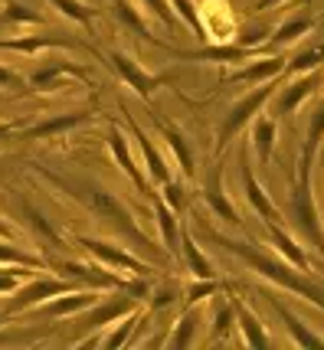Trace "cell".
Wrapping results in <instances>:
<instances>
[{
	"label": "cell",
	"mask_w": 324,
	"mask_h": 350,
	"mask_svg": "<svg viewBox=\"0 0 324 350\" xmlns=\"http://www.w3.org/2000/svg\"><path fill=\"white\" fill-rule=\"evenodd\" d=\"M76 243L92 256L98 265H105L111 272L118 275H151L154 269L148 265L144 259H138L131 249H122L118 243H111V239H95V236H76Z\"/></svg>",
	"instance_id": "obj_8"
},
{
	"label": "cell",
	"mask_w": 324,
	"mask_h": 350,
	"mask_svg": "<svg viewBox=\"0 0 324 350\" xmlns=\"http://www.w3.org/2000/svg\"><path fill=\"white\" fill-rule=\"evenodd\" d=\"M265 229H269V243L275 245V252L282 256L285 262H292L298 272H314V262H311L308 249H305V243L301 239H295L288 229L282 226V223H265Z\"/></svg>",
	"instance_id": "obj_19"
},
{
	"label": "cell",
	"mask_w": 324,
	"mask_h": 350,
	"mask_svg": "<svg viewBox=\"0 0 324 350\" xmlns=\"http://www.w3.org/2000/svg\"><path fill=\"white\" fill-rule=\"evenodd\" d=\"M269 33H272V27H256V23H243L239 30H236V36H232V43L239 46H259L269 43Z\"/></svg>",
	"instance_id": "obj_39"
},
{
	"label": "cell",
	"mask_w": 324,
	"mask_h": 350,
	"mask_svg": "<svg viewBox=\"0 0 324 350\" xmlns=\"http://www.w3.org/2000/svg\"><path fill=\"white\" fill-rule=\"evenodd\" d=\"M275 137H278V118H272L269 111H259V115L249 122V151L259 157V164H262V167L272 164Z\"/></svg>",
	"instance_id": "obj_20"
},
{
	"label": "cell",
	"mask_w": 324,
	"mask_h": 350,
	"mask_svg": "<svg viewBox=\"0 0 324 350\" xmlns=\"http://www.w3.org/2000/svg\"><path fill=\"white\" fill-rule=\"evenodd\" d=\"M53 3V10H59L66 20H72V23H79L82 30L89 33L95 23V16L102 14L98 7H92V3H85V0H49Z\"/></svg>",
	"instance_id": "obj_31"
},
{
	"label": "cell",
	"mask_w": 324,
	"mask_h": 350,
	"mask_svg": "<svg viewBox=\"0 0 324 350\" xmlns=\"http://www.w3.org/2000/svg\"><path fill=\"white\" fill-rule=\"evenodd\" d=\"M239 174H243V193H246V203L252 206V213H259V219H265V223H282L285 219L282 206L269 197V190L259 183L256 170H252V151H249V144H239Z\"/></svg>",
	"instance_id": "obj_9"
},
{
	"label": "cell",
	"mask_w": 324,
	"mask_h": 350,
	"mask_svg": "<svg viewBox=\"0 0 324 350\" xmlns=\"http://www.w3.org/2000/svg\"><path fill=\"white\" fill-rule=\"evenodd\" d=\"M105 144H108V154H111V161L118 164V170L122 174H128V180L135 183V190H138L141 197H154L157 190H154V183L148 180V174H144V167L138 164V157L131 154V148H128V137L115 128V124H108V131H105Z\"/></svg>",
	"instance_id": "obj_12"
},
{
	"label": "cell",
	"mask_w": 324,
	"mask_h": 350,
	"mask_svg": "<svg viewBox=\"0 0 324 350\" xmlns=\"http://www.w3.org/2000/svg\"><path fill=\"white\" fill-rule=\"evenodd\" d=\"M49 259L43 256H30L23 249H16L10 239H0V269H43Z\"/></svg>",
	"instance_id": "obj_32"
},
{
	"label": "cell",
	"mask_w": 324,
	"mask_h": 350,
	"mask_svg": "<svg viewBox=\"0 0 324 350\" xmlns=\"http://www.w3.org/2000/svg\"><path fill=\"white\" fill-rule=\"evenodd\" d=\"M177 298H180V285L177 282H154L151 285V295H148V308L161 314V311H167V308L177 305Z\"/></svg>",
	"instance_id": "obj_35"
},
{
	"label": "cell",
	"mask_w": 324,
	"mask_h": 350,
	"mask_svg": "<svg viewBox=\"0 0 324 350\" xmlns=\"http://www.w3.org/2000/svg\"><path fill=\"white\" fill-rule=\"evenodd\" d=\"M230 301H232V311H236V327H239V344H246V347H272V337L265 331L262 318L252 311V308L239 298V295H232L230 291Z\"/></svg>",
	"instance_id": "obj_17"
},
{
	"label": "cell",
	"mask_w": 324,
	"mask_h": 350,
	"mask_svg": "<svg viewBox=\"0 0 324 350\" xmlns=\"http://www.w3.org/2000/svg\"><path fill=\"white\" fill-rule=\"evenodd\" d=\"M174 59L180 62H216V66H239V62L252 59V56H265L269 46H239V43H213L200 46V49H170Z\"/></svg>",
	"instance_id": "obj_11"
},
{
	"label": "cell",
	"mask_w": 324,
	"mask_h": 350,
	"mask_svg": "<svg viewBox=\"0 0 324 350\" xmlns=\"http://www.w3.org/2000/svg\"><path fill=\"white\" fill-rule=\"evenodd\" d=\"M151 203H154V219H157V229H161V245H164V252H167L170 259H177L180 256V219L161 200V193H154Z\"/></svg>",
	"instance_id": "obj_28"
},
{
	"label": "cell",
	"mask_w": 324,
	"mask_h": 350,
	"mask_svg": "<svg viewBox=\"0 0 324 350\" xmlns=\"http://www.w3.org/2000/svg\"><path fill=\"white\" fill-rule=\"evenodd\" d=\"M92 122V111H62V115H46L40 122H33L30 128L20 131V141H56V137L69 135L72 128Z\"/></svg>",
	"instance_id": "obj_15"
},
{
	"label": "cell",
	"mask_w": 324,
	"mask_h": 350,
	"mask_svg": "<svg viewBox=\"0 0 324 350\" xmlns=\"http://www.w3.org/2000/svg\"><path fill=\"white\" fill-rule=\"evenodd\" d=\"M79 288L76 282H69V278H53V275H30V278H23L16 291H10V301L3 305V314H23V311H30V308L43 305L46 298L53 295H62V291H72Z\"/></svg>",
	"instance_id": "obj_7"
},
{
	"label": "cell",
	"mask_w": 324,
	"mask_h": 350,
	"mask_svg": "<svg viewBox=\"0 0 324 350\" xmlns=\"http://www.w3.org/2000/svg\"><path fill=\"white\" fill-rule=\"evenodd\" d=\"M265 301L278 314V321H282V327H285V334H288V340H292L295 347H324V334H318L311 324H305L292 308L282 305V298H278L275 291H265Z\"/></svg>",
	"instance_id": "obj_16"
},
{
	"label": "cell",
	"mask_w": 324,
	"mask_h": 350,
	"mask_svg": "<svg viewBox=\"0 0 324 350\" xmlns=\"http://www.w3.org/2000/svg\"><path fill=\"white\" fill-rule=\"evenodd\" d=\"M278 3H285V0H252L249 10H252V14H262V10H272V7H278Z\"/></svg>",
	"instance_id": "obj_41"
},
{
	"label": "cell",
	"mask_w": 324,
	"mask_h": 350,
	"mask_svg": "<svg viewBox=\"0 0 324 350\" xmlns=\"http://www.w3.org/2000/svg\"><path fill=\"white\" fill-rule=\"evenodd\" d=\"M53 46H76V49H92V46H85L82 40L76 36H66V33H40V36H7V40H0V49H10V53H23V56H36V53H43V49H53ZM95 53V49H92Z\"/></svg>",
	"instance_id": "obj_18"
},
{
	"label": "cell",
	"mask_w": 324,
	"mask_h": 350,
	"mask_svg": "<svg viewBox=\"0 0 324 350\" xmlns=\"http://www.w3.org/2000/svg\"><path fill=\"white\" fill-rule=\"evenodd\" d=\"M7 164H10V157L0 154V183H3V177H7Z\"/></svg>",
	"instance_id": "obj_44"
},
{
	"label": "cell",
	"mask_w": 324,
	"mask_h": 350,
	"mask_svg": "<svg viewBox=\"0 0 324 350\" xmlns=\"http://www.w3.org/2000/svg\"><path fill=\"white\" fill-rule=\"evenodd\" d=\"M66 76L89 79V69H82L79 62H69V59H49L46 66H40V69L27 79V85H30V92H53V89H59V82Z\"/></svg>",
	"instance_id": "obj_21"
},
{
	"label": "cell",
	"mask_w": 324,
	"mask_h": 350,
	"mask_svg": "<svg viewBox=\"0 0 324 350\" xmlns=\"http://www.w3.org/2000/svg\"><path fill=\"white\" fill-rule=\"evenodd\" d=\"M219 288H223V282H219V278H193V285L187 288L184 308L187 305H203V301H206V298H213Z\"/></svg>",
	"instance_id": "obj_38"
},
{
	"label": "cell",
	"mask_w": 324,
	"mask_h": 350,
	"mask_svg": "<svg viewBox=\"0 0 324 350\" xmlns=\"http://www.w3.org/2000/svg\"><path fill=\"white\" fill-rule=\"evenodd\" d=\"M111 10H115V16H118V23H122L124 30L135 33L138 40L154 43V46H167L151 33V27H148V14H144V7H141L138 0H111Z\"/></svg>",
	"instance_id": "obj_24"
},
{
	"label": "cell",
	"mask_w": 324,
	"mask_h": 350,
	"mask_svg": "<svg viewBox=\"0 0 324 350\" xmlns=\"http://www.w3.org/2000/svg\"><path fill=\"white\" fill-rule=\"evenodd\" d=\"M321 144H324V98L311 108L308 124H305V141H301V151H298V161H295L288 200L282 203V213L288 216V223L301 236V243L311 245L324 262V216L318 210L314 183H311V170H314Z\"/></svg>",
	"instance_id": "obj_2"
},
{
	"label": "cell",
	"mask_w": 324,
	"mask_h": 350,
	"mask_svg": "<svg viewBox=\"0 0 324 350\" xmlns=\"http://www.w3.org/2000/svg\"><path fill=\"white\" fill-rule=\"evenodd\" d=\"M321 89H324V66L321 69L298 72V76L285 79V82H278L275 95L269 98V115H272V118H292L295 111L305 105L311 95H318Z\"/></svg>",
	"instance_id": "obj_6"
},
{
	"label": "cell",
	"mask_w": 324,
	"mask_h": 350,
	"mask_svg": "<svg viewBox=\"0 0 324 350\" xmlns=\"http://www.w3.org/2000/svg\"><path fill=\"white\" fill-rule=\"evenodd\" d=\"M0 239H10V243H16V229L10 226L3 216H0Z\"/></svg>",
	"instance_id": "obj_43"
},
{
	"label": "cell",
	"mask_w": 324,
	"mask_h": 350,
	"mask_svg": "<svg viewBox=\"0 0 324 350\" xmlns=\"http://www.w3.org/2000/svg\"><path fill=\"white\" fill-rule=\"evenodd\" d=\"M16 206H20V213H23V223H27V229H30V236L36 239L40 245H49V249H66V243H62V236L56 232V226L46 219V213L43 210H36L30 200H16Z\"/></svg>",
	"instance_id": "obj_26"
},
{
	"label": "cell",
	"mask_w": 324,
	"mask_h": 350,
	"mask_svg": "<svg viewBox=\"0 0 324 350\" xmlns=\"http://www.w3.org/2000/svg\"><path fill=\"white\" fill-rule=\"evenodd\" d=\"M321 66H324V40L308 46V49H298L295 56H288V62H285V76L311 72V69H321Z\"/></svg>",
	"instance_id": "obj_33"
},
{
	"label": "cell",
	"mask_w": 324,
	"mask_h": 350,
	"mask_svg": "<svg viewBox=\"0 0 324 350\" xmlns=\"http://www.w3.org/2000/svg\"><path fill=\"white\" fill-rule=\"evenodd\" d=\"M190 232H193L200 243L216 245V249L230 252L232 259H239L249 269V272H256L259 278L272 282L275 288L288 291V295L301 298V301H311L314 308H321V311H324V282L311 278L308 272H298L292 262L275 259L272 252H265L262 245H256V243H246V239H232V236H226V232H219V229H213V226H206L203 219H197V223L190 226Z\"/></svg>",
	"instance_id": "obj_3"
},
{
	"label": "cell",
	"mask_w": 324,
	"mask_h": 350,
	"mask_svg": "<svg viewBox=\"0 0 324 350\" xmlns=\"http://www.w3.org/2000/svg\"><path fill=\"white\" fill-rule=\"evenodd\" d=\"M210 324H213V327H210V334H206L210 344H219V340L232 337V327H236V311H232L230 298H223L219 291L213 295V321H210Z\"/></svg>",
	"instance_id": "obj_30"
},
{
	"label": "cell",
	"mask_w": 324,
	"mask_h": 350,
	"mask_svg": "<svg viewBox=\"0 0 324 350\" xmlns=\"http://www.w3.org/2000/svg\"><path fill=\"white\" fill-rule=\"evenodd\" d=\"M200 321H203V308L200 305H187L180 314H177V321L170 324V334L164 337V344H167L170 350H187L193 347L200 337H197V331H200Z\"/></svg>",
	"instance_id": "obj_23"
},
{
	"label": "cell",
	"mask_w": 324,
	"mask_h": 350,
	"mask_svg": "<svg viewBox=\"0 0 324 350\" xmlns=\"http://www.w3.org/2000/svg\"><path fill=\"white\" fill-rule=\"evenodd\" d=\"M0 89H10V92H30V85H27V79L20 76L16 69H10V66H3V62H0Z\"/></svg>",
	"instance_id": "obj_40"
},
{
	"label": "cell",
	"mask_w": 324,
	"mask_h": 350,
	"mask_svg": "<svg viewBox=\"0 0 324 350\" xmlns=\"http://www.w3.org/2000/svg\"><path fill=\"white\" fill-rule=\"evenodd\" d=\"M278 82H282V76L269 79V82H259V85H252L243 98H236V102L226 108V115H223L219 124H216V151L219 154L226 151L232 141L243 135V128H249V122H252L259 111H265L269 98H272L278 89Z\"/></svg>",
	"instance_id": "obj_4"
},
{
	"label": "cell",
	"mask_w": 324,
	"mask_h": 350,
	"mask_svg": "<svg viewBox=\"0 0 324 350\" xmlns=\"http://www.w3.org/2000/svg\"><path fill=\"white\" fill-rule=\"evenodd\" d=\"M141 7H144V14L154 16V20H161L164 27H167V33H174L177 27H180V16L174 14V7H170V0H138Z\"/></svg>",
	"instance_id": "obj_37"
},
{
	"label": "cell",
	"mask_w": 324,
	"mask_h": 350,
	"mask_svg": "<svg viewBox=\"0 0 324 350\" xmlns=\"http://www.w3.org/2000/svg\"><path fill=\"white\" fill-rule=\"evenodd\" d=\"M102 298V291L98 288H72V291H62V295H53L46 298L43 305L30 308L27 314L33 318H49V321H66V318H76L82 314L89 305H95Z\"/></svg>",
	"instance_id": "obj_13"
},
{
	"label": "cell",
	"mask_w": 324,
	"mask_h": 350,
	"mask_svg": "<svg viewBox=\"0 0 324 350\" xmlns=\"http://www.w3.org/2000/svg\"><path fill=\"white\" fill-rule=\"evenodd\" d=\"M108 66H111L124 85L135 92L138 98H144V102H151L157 89H164L167 82H174V72H148V69L141 66L138 56L128 53V49H108Z\"/></svg>",
	"instance_id": "obj_5"
},
{
	"label": "cell",
	"mask_w": 324,
	"mask_h": 350,
	"mask_svg": "<svg viewBox=\"0 0 324 350\" xmlns=\"http://www.w3.org/2000/svg\"><path fill=\"white\" fill-rule=\"evenodd\" d=\"M180 252H184L187 272L193 278H219L216 265L206 259V252L200 249V239L190 232V226H180Z\"/></svg>",
	"instance_id": "obj_29"
},
{
	"label": "cell",
	"mask_w": 324,
	"mask_h": 350,
	"mask_svg": "<svg viewBox=\"0 0 324 350\" xmlns=\"http://www.w3.org/2000/svg\"><path fill=\"white\" fill-rule=\"evenodd\" d=\"M285 62H288V56H282V53L252 56V59L239 62V69L226 72L223 82H236V85H259V82H269V79L285 76Z\"/></svg>",
	"instance_id": "obj_14"
},
{
	"label": "cell",
	"mask_w": 324,
	"mask_h": 350,
	"mask_svg": "<svg viewBox=\"0 0 324 350\" xmlns=\"http://www.w3.org/2000/svg\"><path fill=\"white\" fill-rule=\"evenodd\" d=\"M226 164L223 161H216L213 167H210V174H206V180H203L200 187V200L206 203V210L213 216H219L223 223H230V226L236 229H246V219H243V213L232 206L230 193H226Z\"/></svg>",
	"instance_id": "obj_10"
},
{
	"label": "cell",
	"mask_w": 324,
	"mask_h": 350,
	"mask_svg": "<svg viewBox=\"0 0 324 350\" xmlns=\"http://www.w3.org/2000/svg\"><path fill=\"white\" fill-rule=\"evenodd\" d=\"M161 200L167 203L174 213L180 216L190 206V193H187V180H177V177H170L167 183H161Z\"/></svg>",
	"instance_id": "obj_36"
},
{
	"label": "cell",
	"mask_w": 324,
	"mask_h": 350,
	"mask_svg": "<svg viewBox=\"0 0 324 350\" xmlns=\"http://www.w3.org/2000/svg\"><path fill=\"white\" fill-rule=\"evenodd\" d=\"M16 128H20V122H0V141H10Z\"/></svg>",
	"instance_id": "obj_42"
},
{
	"label": "cell",
	"mask_w": 324,
	"mask_h": 350,
	"mask_svg": "<svg viewBox=\"0 0 324 350\" xmlns=\"http://www.w3.org/2000/svg\"><path fill=\"white\" fill-rule=\"evenodd\" d=\"M318 27V16L314 14H295V16H288V20H282L275 30L269 33V53H275V49H282V46H292V43H298L301 36H308L311 30Z\"/></svg>",
	"instance_id": "obj_27"
},
{
	"label": "cell",
	"mask_w": 324,
	"mask_h": 350,
	"mask_svg": "<svg viewBox=\"0 0 324 350\" xmlns=\"http://www.w3.org/2000/svg\"><path fill=\"white\" fill-rule=\"evenodd\" d=\"M157 131H161V137H164V144L170 148L174 161L180 164V174H184V180L190 183L193 177H197V157H193V148H190L187 135L180 131V128L167 124V122H157Z\"/></svg>",
	"instance_id": "obj_25"
},
{
	"label": "cell",
	"mask_w": 324,
	"mask_h": 350,
	"mask_svg": "<svg viewBox=\"0 0 324 350\" xmlns=\"http://www.w3.org/2000/svg\"><path fill=\"white\" fill-rule=\"evenodd\" d=\"M128 128H131V135H135V141H138V151H141V161H144V174H148V180L154 183V187H161V183H167L174 174H170L167 161H164V154L154 148V141L144 135L138 128V122L135 118H128Z\"/></svg>",
	"instance_id": "obj_22"
},
{
	"label": "cell",
	"mask_w": 324,
	"mask_h": 350,
	"mask_svg": "<svg viewBox=\"0 0 324 350\" xmlns=\"http://www.w3.org/2000/svg\"><path fill=\"white\" fill-rule=\"evenodd\" d=\"M0 16L7 20V23H27V27H43L46 20H43V14L40 10H33L30 3H23V0H3V10H0Z\"/></svg>",
	"instance_id": "obj_34"
},
{
	"label": "cell",
	"mask_w": 324,
	"mask_h": 350,
	"mask_svg": "<svg viewBox=\"0 0 324 350\" xmlns=\"http://www.w3.org/2000/svg\"><path fill=\"white\" fill-rule=\"evenodd\" d=\"M33 167H36V164H33ZM36 174L46 177V183H53L59 193L76 200L79 206H82L89 216H95L105 229H111L122 243H128L131 252H141V256H148V259L154 256V262H161L164 256H167V252H161L154 239L141 229V223L135 219V213L128 210V203H122V197L111 193L105 183L92 180V177H62V174H49L46 167H36Z\"/></svg>",
	"instance_id": "obj_1"
}]
</instances>
